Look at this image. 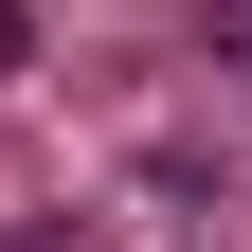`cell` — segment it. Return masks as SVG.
Returning a JSON list of instances; mask_svg holds the SVG:
<instances>
[{
  "mask_svg": "<svg viewBox=\"0 0 252 252\" xmlns=\"http://www.w3.org/2000/svg\"><path fill=\"white\" fill-rule=\"evenodd\" d=\"M18 72H36V18H18V0H0V90H18Z\"/></svg>",
  "mask_w": 252,
  "mask_h": 252,
  "instance_id": "cell-1",
  "label": "cell"
},
{
  "mask_svg": "<svg viewBox=\"0 0 252 252\" xmlns=\"http://www.w3.org/2000/svg\"><path fill=\"white\" fill-rule=\"evenodd\" d=\"M0 252H90V234H54V216H36V234H0Z\"/></svg>",
  "mask_w": 252,
  "mask_h": 252,
  "instance_id": "cell-2",
  "label": "cell"
}]
</instances>
